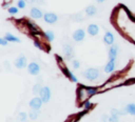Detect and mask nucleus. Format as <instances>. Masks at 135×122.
<instances>
[{
	"instance_id": "1",
	"label": "nucleus",
	"mask_w": 135,
	"mask_h": 122,
	"mask_svg": "<svg viewBox=\"0 0 135 122\" xmlns=\"http://www.w3.org/2000/svg\"><path fill=\"white\" fill-rule=\"evenodd\" d=\"M82 76L88 81H95L100 77V70L96 67H89L82 72Z\"/></svg>"
},
{
	"instance_id": "2",
	"label": "nucleus",
	"mask_w": 135,
	"mask_h": 122,
	"mask_svg": "<svg viewBox=\"0 0 135 122\" xmlns=\"http://www.w3.org/2000/svg\"><path fill=\"white\" fill-rule=\"evenodd\" d=\"M14 65L17 69H24V68H27V65H28V62H27V58L23 55V54H20L15 60H14Z\"/></svg>"
},
{
	"instance_id": "3",
	"label": "nucleus",
	"mask_w": 135,
	"mask_h": 122,
	"mask_svg": "<svg viewBox=\"0 0 135 122\" xmlns=\"http://www.w3.org/2000/svg\"><path fill=\"white\" fill-rule=\"evenodd\" d=\"M42 104H43V101L41 100V98H40L39 96L33 97V98L30 100V102H28L30 108H31V109H35V110H40Z\"/></svg>"
},
{
	"instance_id": "4",
	"label": "nucleus",
	"mask_w": 135,
	"mask_h": 122,
	"mask_svg": "<svg viewBox=\"0 0 135 122\" xmlns=\"http://www.w3.org/2000/svg\"><path fill=\"white\" fill-rule=\"evenodd\" d=\"M62 53L66 60H73L74 57V48L70 43H64L62 45Z\"/></svg>"
},
{
	"instance_id": "5",
	"label": "nucleus",
	"mask_w": 135,
	"mask_h": 122,
	"mask_svg": "<svg viewBox=\"0 0 135 122\" xmlns=\"http://www.w3.org/2000/svg\"><path fill=\"white\" fill-rule=\"evenodd\" d=\"M39 97L41 98L43 103H49V101L51 100V97H52V92H51L50 87L49 86H42V88L39 93Z\"/></svg>"
},
{
	"instance_id": "6",
	"label": "nucleus",
	"mask_w": 135,
	"mask_h": 122,
	"mask_svg": "<svg viewBox=\"0 0 135 122\" xmlns=\"http://www.w3.org/2000/svg\"><path fill=\"white\" fill-rule=\"evenodd\" d=\"M85 34H86V30H84L83 28H78V29H76V30L73 32V34H72V39H73L75 42H81V41L84 40Z\"/></svg>"
},
{
	"instance_id": "7",
	"label": "nucleus",
	"mask_w": 135,
	"mask_h": 122,
	"mask_svg": "<svg viewBox=\"0 0 135 122\" xmlns=\"http://www.w3.org/2000/svg\"><path fill=\"white\" fill-rule=\"evenodd\" d=\"M27 73L30 74V75H32V76H38L39 74H40V65L37 63V62H35V61H32V62H30L28 63V65H27Z\"/></svg>"
},
{
	"instance_id": "8",
	"label": "nucleus",
	"mask_w": 135,
	"mask_h": 122,
	"mask_svg": "<svg viewBox=\"0 0 135 122\" xmlns=\"http://www.w3.org/2000/svg\"><path fill=\"white\" fill-rule=\"evenodd\" d=\"M43 21L47 24H54L58 21V16L55 14V13H52V12H47V13H44L43 15Z\"/></svg>"
},
{
	"instance_id": "9",
	"label": "nucleus",
	"mask_w": 135,
	"mask_h": 122,
	"mask_svg": "<svg viewBox=\"0 0 135 122\" xmlns=\"http://www.w3.org/2000/svg\"><path fill=\"white\" fill-rule=\"evenodd\" d=\"M61 72L63 73V75H64L66 78H69L70 81H72V82H74V83H77V82H78V78H77L64 64L61 65Z\"/></svg>"
},
{
	"instance_id": "10",
	"label": "nucleus",
	"mask_w": 135,
	"mask_h": 122,
	"mask_svg": "<svg viewBox=\"0 0 135 122\" xmlns=\"http://www.w3.org/2000/svg\"><path fill=\"white\" fill-rule=\"evenodd\" d=\"M24 25H25V27L28 29V34H30V33H34V32H40L39 26H38L32 19H26V20H24Z\"/></svg>"
},
{
	"instance_id": "11",
	"label": "nucleus",
	"mask_w": 135,
	"mask_h": 122,
	"mask_svg": "<svg viewBox=\"0 0 135 122\" xmlns=\"http://www.w3.org/2000/svg\"><path fill=\"white\" fill-rule=\"evenodd\" d=\"M118 52H119V47L118 44H113L110 46L109 52H108V58L109 60H116L117 56H118Z\"/></svg>"
},
{
	"instance_id": "12",
	"label": "nucleus",
	"mask_w": 135,
	"mask_h": 122,
	"mask_svg": "<svg viewBox=\"0 0 135 122\" xmlns=\"http://www.w3.org/2000/svg\"><path fill=\"white\" fill-rule=\"evenodd\" d=\"M103 42L105 45H113L114 42H115V37H114V34L110 30H105L104 35H103Z\"/></svg>"
},
{
	"instance_id": "13",
	"label": "nucleus",
	"mask_w": 135,
	"mask_h": 122,
	"mask_svg": "<svg viewBox=\"0 0 135 122\" xmlns=\"http://www.w3.org/2000/svg\"><path fill=\"white\" fill-rule=\"evenodd\" d=\"M99 30H100L99 26H98L97 24H95V23H91V24H89L88 27H86V33H88V35L91 36V37L97 36V35L99 34Z\"/></svg>"
},
{
	"instance_id": "14",
	"label": "nucleus",
	"mask_w": 135,
	"mask_h": 122,
	"mask_svg": "<svg viewBox=\"0 0 135 122\" xmlns=\"http://www.w3.org/2000/svg\"><path fill=\"white\" fill-rule=\"evenodd\" d=\"M43 15L44 14L42 13V11L39 7H36V6L32 7L31 11H30V16H31L32 19H41V18H43Z\"/></svg>"
},
{
	"instance_id": "15",
	"label": "nucleus",
	"mask_w": 135,
	"mask_h": 122,
	"mask_svg": "<svg viewBox=\"0 0 135 122\" xmlns=\"http://www.w3.org/2000/svg\"><path fill=\"white\" fill-rule=\"evenodd\" d=\"M88 98H89V97H88V95H86V93H85V90H84L83 85H80V86L78 87V89H77V100H78V102L82 103V102L85 101Z\"/></svg>"
},
{
	"instance_id": "16",
	"label": "nucleus",
	"mask_w": 135,
	"mask_h": 122,
	"mask_svg": "<svg viewBox=\"0 0 135 122\" xmlns=\"http://www.w3.org/2000/svg\"><path fill=\"white\" fill-rule=\"evenodd\" d=\"M116 68V60H109L107 64L104 65L103 72L105 74H112Z\"/></svg>"
},
{
	"instance_id": "17",
	"label": "nucleus",
	"mask_w": 135,
	"mask_h": 122,
	"mask_svg": "<svg viewBox=\"0 0 135 122\" xmlns=\"http://www.w3.org/2000/svg\"><path fill=\"white\" fill-rule=\"evenodd\" d=\"M83 87H84V90H85L89 98L97 95V93H98V87L97 86H85V85H83Z\"/></svg>"
},
{
	"instance_id": "18",
	"label": "nucleus",
	"mask_w": 135,
	"mask_h": 122,
	"mask_svg": "<svg viewBox=\"0 0 135 122\" xmlns=\"http://www.w3.org/2000/svg\"><path fill=\"white\" fill-rule=\"evenodd\" d=\"M84 13H85L86 16L93 17V16H95V15L97 14V7H96L95 5H93V4H90V5H88V6L85 7Z\"/></svg>"
},
{
	"instance_id": "19",
	"label": "nucleus",
	"mask_w": 135,
	"mask_h": 122,
	"mask_svg": "<svg viewBox=\"0 0 135 122\" xmlns=\"http://www.w3.org/2000/svg\"><path fill=\"white\" fill-rule=\"evenodd\" d=\"M43 38L47 41V42H53L55 40V33L51 29H47L45 32H43Z\"/></svg>"
},
{
	"instance_id": "20",
	"label": "nucleus",
	"mask_w": 135,
	"mask_h": 122,
	"mask_svg": "<svg viewBox=\"0 0 135 122\" xmlns=\"http://www.w3.org/2000/svg\"><path fill=\"white\" fill-rule=\"evenodd\" d=\"M3 37H4L8 42H13V43H20V42H21L20 38H18L17 36L11 34V33H5V35H4Z\"/></svg>"
},
{
	"instance_id": "21",
	"label": "nucleus",
	"mask_w": 135,
	"mask_h": 122,
	"mask_svg": "<svg viewBox=\"0 0 135 122\" xmlns=\"http://www.w3.org/2000/svg\"><path fill=\"white\" fill-rule=\"evenodd\" d=\"M126 111L131 115V116H135V103H128L124 107Z\"/></svg>"
},
{
	"instance_id": "22",
	"label": "nucleus",
	"mask_w": 135,
	"mask_h": 122,
	"mask_svg": "<svg viewBox=\"0 0 135 122\" xmlns=\"http://www.w3.org/2000/svg\"><path fill=\"white\" fill-rule=\"evenodd\" d=\"M40 115V110H35V109H31V111L28 113V118L30 120H37V118Z\"/></svg>"
},
{
	"instance_id": "23",
	"label": "nucleus",
	"mask_w": 135,
	"mask_h": 122,
	"mask_svg": "<svg viewBox=\"0 0 135 122\" xmlns=\"http://www.w3.org/2000/svg\"><path fill=\"white\" fill-rule=\"evenodd\" d=\"M42 88V84L41 83H36L33 87H32V93L35 95V96H39V93Z\"/></svg>"
},
{
	"instance_id": "24",
	"label": "nucleus",
	"mask_w": 135,
	"mask_h": 122,
	"mask_svg": "<svg viewBox=\"0 0 135 122\" xmlns=\"http://www.w3.org/2000/svg\"><path fill=\"white\" fill-rule=\"evenodd\" d=\"M27 117H28V114H26L25 111H20L18 114V116H17V118H18V120L20 122H26Z\"/></svg>"
},
{
	"instance_id": "25",
	"label": "nucleus",
	"mask_w": 135,
	"mask_h": 122,
	"mask_svg": "<svg viewBox=\"0 0 135 122\" xmlns=\"http://www.w3.org/2000/svg\"><path fill=\"white\" fill-rule=\"evenodd\" d=\"M7 13L9 15H12V16H15V15H17L19 13V8L17 6H8L7 7Z\"/></svg>"
},
{
	"instance_id": "26",
	"label": "nucleus",
	"mask_w": 135,
	"mask_h": 122,
	"mask_svg": "<svg viewBox=\"0 0 135 122\" xmlns=\"http://www.w3.org/2000/svg\"><path fill=\"white\" fill-rule=\"evenodd\" d=\"M71 64H72V67H73V69H78V68H80V61L78 60V59H73L72 61H71Z\"/></svg>"
},
{
	"instance_id": "27",
	"label": "nucleus",
	"mask_w": 135,
	"mask_h": 122,
	"mask_svg": "<svg viewBox=\"0 0 135 122\" xmlns=\"http://www.w3.org/2000/svg\"><path fill=\"white\" fill-rule=\"evenodd\" d=\"M33 44H34V46H35L36 48H38V49H40V50L43 49V44H42L41 41H39L38 39H34V40H33Z\"/></svg>"
},
{
	"instance_id": "28",
	"label": "nucleus",
	"mask_w": 135,
	"mask_h": 122,
	"mask_svg": "<svg viewBox=\"0 0 135 122\" xmlns=\"http://www.w3.org/2000/svg\"><path fill=\"white\" fill-rule=\"evenodd\" d=\"M82 106H83V108H84L85 110H89V109L93 106V103H92L89 99H86L85 101H83V102H82Z\"/></svg>"
},
{
	"instance_id": "29",
	"label": "nucleus",
	"mask_w": 135,
	"mask_h": 122,
	"mask_svg": "<svg viewBox=\"0 0 135 122\" xmlns=\"http://www.w3.org/2000/svg\"><path fill=\"white\" fill-rule=\"evenodd\" d=\"M26 1L25 0H18L17 1V7L19 8V9H23V8H25L26 7Z\"/></svg>"
},
{
	"instance_id": "30",
	"label": "nucleus",
	"mask_w": 135,
	"mask_h": 122,
	"mask_svg": "<svg viewBox=\"0 0 135 122\" xmlns=\"http://www.w3.org/2000/svg\"><path fill=\"white\" fill-rule=\"evenodd\" d=\"M110 116H113V117H120L119 116V109L117 108H112L110 110Z\"/></svg>"
},
{
	"instance_id": "31",
	"label": "nucleus",
	"mask_w": 135,
	"mask_h": 122,
	"mask_svg": "<svg viewBox=\"0 0 135 122\" xmlns=\"http://www.w3.org/2000/svg\"><path fill=\"white\" fill-rule=\"evenodd\" d=\"M74 20L77 21V22H81V21L83 20V17H82L81 14H76V15L74 16Z\"/></svg>"
},
{
	"instance_id": "32",
	"label": "nucleus",
	"mask_w": 135,
	"mask_h": 122,
	"mask_svg": "<svg viewBox=\"0 0 135 122\" xmlns=\"http://www.w3.org/2000/svg\"><path fill=\"white\" fill-rule=\"evenodd\" d=\"M0 44H1L2 46H6V45L8 44V41H7L4 37H1V38H0Z\"/></svg>"
},
{
	"instance_id": "33",
	"label": "nucleus",
	"mask_w": 135,
	"mask_h": 122,
	"mask_svg": "<svg viewBox=\"0 0 135 122\" xmlns=\"http://www.w3.org/2000/svg\"><path fill=\"white\" fill-rule=\"evenodd\" d=\"M109 122H119V117L110 116V117H109Z\"/></svg>"
},
{
	"instance_id": "34",
	"label": "nucleus",
	"mask_w": 135,
	"mask_h": 122,
	"mask_svg": "<svg viewBox=\"0 0 135 122\" xmlns=\"http://www.w3.org/2000/svg\"><path fill=\"white\" fill-rule=\"evenodd\" d=\"M109 117H110V116H108L107 114H103V115L101 116L100 120H101V121H104V122H108V121H109Z\"/></svg>"
},
{
	"instance_id": "35",
	"label": "nucleus",
	"mask_w": 135,
	"mask_h": 122,
	"mask_svg": "<svg viewBox=\"0 0 135 122\" xmlns=\"http://www.w3.org/2000/svg\"><path fill=\"white\" fill-rule=\"evenodd\" d=\"M4 66H5V68H6L7 70H11V65H9V63H8L7 60L4 61Z\"/></svg>"
},
{
	"instance_id": "36",
	"label": "nucleus",
	"mask_w": 135,
	"mask_h": 122,
	"mask_svg": "<svg viewBox=\"0 0 135 122\" xmlns=\"http://www.w3.org/2000/svg\"><path fill=\"white\" fill-rule=\"evenodd\" d=\"M36 3H38V4H44L45 2H44V0H36Z\"/></svg>"
},
{
	"instance_id": "37",
	"label": "nucleus",
	"mask_w": 135,
	"mask_h": 122,
	"mask_svg": "<svg viewBox=\"0 0 135 122\" xmlns=\"http://www.w3.org/2000/svg\"><path fill=\"white\" fill-rule=\"evenodd\" d=\"M41 80H42V77L41 76H38L37 77V83H41Z\"/></svg>"
},
{
	"instance_id": "38",
	"label": "nucleus",
	"mask_w": 135,
	"mask_h": 122,
	"mask_svg": "<svg viewBox=\"0 0 135 122\" xmlns=\"http://www.w3.org/2000/svg\"><path fill=\"white\" fill-rule=\"evenodd\" d=\"M27 3H30V4H33L34 2H36V0H25Z\"/></svg>"
},
{
	"instance_id": "39",
	"label": "nucleus",
	"mask_w": 135,
	"mask_h": 122,
	"mask_svg": "<svg viewBox=\"0 0 135 122\" xmlns=\"http://www.w3.org/2000/svg\"><path fill=\"white\" fill-rule=\"evenodd\" d=\"M96 1H97L98 3H102V2H104L105 0H96Z\"/></svg>"
},
{
	"instance_id": "40",
	"label": "nucleus",
	"mask_w": 135,
	"mask_h": 122,
	"mask_svg": "<svg viewBox=\"0 0 135 122\" xmlns=\"http://www.w3.org/2000/svg\"><path fill=\"white\" fill-rule=\"evenodd\" d=\"M99 122H104V121H101V120H100V121H99Z\"/></svg>"
}]
</instances>
